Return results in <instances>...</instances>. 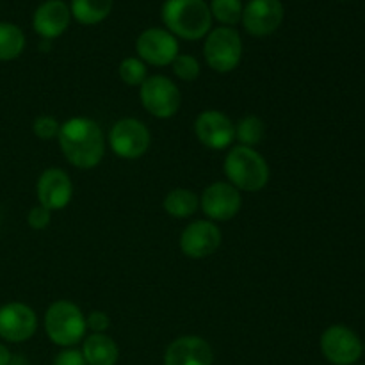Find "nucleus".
Returning a JSON list of instances; mask_svg holds the SVG:
<instances>
[{"label":"nucleus","mask_w":365,"mask_h":365,"mask_svg":"<svg viewBox=\"0 0 365 365\" xmlns=\"http://www.w3.org/2000/svg\"><path fill=\"white\" fill-rule=\"evenodd\" d=\"M171 66H173V73L177 75V78L184 82L196 81L202 73L200 61L191 53H178L173 63H171Z\"/></svg>","instance_id":"obj_25"},{"label":"nucleus","mask_w":365,"mask_h":365,"mask_svg":"<svg viewBox=\"0 0 365 365\" xmlns=\"http://www.w3.org/2000/svg\"><path fill=\"white\" fill-rule=\"evenodd\" d=\"M11 359H13V355H11L9 348L0 342V365H9Z\"/></svg>","instance_id":"obj_30"},{"label":"nucleus","mask_w":365,"mask_h":365,"mask_svg":"<svg viewBox=\"0 0 365 365\" xmlns=\"http://www.w3.org/2000/svg\"><path fill=\"white\" fill-rule=\"evenodd\" d=\"M82 355L88 365H116L120 360V348L109 335L91 334L82 342Z\"/></svg>","instance_id":"obj_18"},{"label":"nucleus","mask_w":365,"mask_h":365,"mask_svg":"<svg viewBox=\"0 0 365 365\" xmlns=\"http://www.w3.org/2000/svg\"><path fill=\"white\" fill-rule=\"evenodd\" d=\"M285 16L280 0H250L242 9V27L253 38H266L278 31Z\"/></svg>","instance_id":"obj_12"},{"label":"nucleus","mask_w":365,"mask_h":365,"mask_svg":"<svg viewBox=\"0 0 365 365\" xmlns=\"http://www.w3.org/2000/svg\"><path fill=\"white\" fill-rule=\"evenodd\" d=\"M223 171L227 175L228 184H232L241 192L262 191L271 177L267 160L255 148L241 145L234 146L227 153Z\"/></svg>","instance_id":"obj_3"},{"label":"nucleus","mask_w":365,"mask_h":365,"mask_svg":"<svg viewBox=\"0 0 365 365\" xmlns=\"http://www.w3.org/2000/svg\"><path fill=\"white\" fill-rule=\"evenodd\" d=\"M364 349H365V344H364Z\"/></svg>","instance_id":"obj_32"},{"label":"nucleus","mask_w":365,"mask_h":365,"mask_svg":"<svg viewBox=\"0 0 365 365\" xmlns=\"http://www.w3.org/2000/svg\"><path fill=\"white\" fill-rule=\"evenodd\" d=\"M241 191L228 182H214L207 185L200 196V209L212 223L234 220L241 212Z\"/></svg>","instance_id":"obj_9"},{"label":"nucleus","mask_w":365,"mask_h":365,"mask_svg":"<svg viewBox=\"0 0 365 365\" xmlns=\"http://www.w3.org/2000/svg\"><path fill=\"white\" fill-rule=\"evenodd\" d=\"M71 11L64 0H46L32 16V27L43 39H57L68 31Z\"/></svg>","instance_id":"obj_17"},{"label":"nucleus","mask_w":365,"mask_h":365,"mask_svg":"<svg viewBox=\"0 0 365 365\" xmlns=\"http://www.w3.org/2000/svg\"><path fill=\"white\" fill-rule=\"evenodd\" d=\"M266 138V123L262 118L255 116V114H248V116L241 118L239 123L235 125V141H239L241 146H248V148H255Z\"/></svg>","instance_id":"obj_22"},{"label":"nucleus","mask_w":365,"mask_h":365,"mask_svg":"<svg viewBox=\"0 0 365 365\" xmlns=\"http://www.w3.org/2000/svg\"><path fill=\"white\" fill-rule=\"evenodd\" d=\"M212 348L198 335H182L175 339L164 353V365H212Z\"/></svg>","instance_id":"obj_16"},{"label":"nucleus","mask_w":365,"mask_h":365,"mask_svg":"<svg viewBox=\"0 0 365 365\" xmlns=\"http://www.w3.org/2000/svg\"><path fill=\"white\" fill-rule=\"evenodd\" d=\"M210 14L216 18L223 27H234L241 21L242 18V6L241 0H210Z\"/></svg>","instance_id":"obj_23"},{"label":"nucleus","mask_w":365,"mask_h":365,"mask_svg":"<svg viewBox=\"0 0 365 365\" xmlns=\"http://www.w3.org/2000/svg\"><path fill=\"white\" fill-rule=\"evenodd\" d=\"M114 0H71V18L82 25L102 24L113 11Z\"/></svg>","instance_id":"obj_20"},{"label":"nucleus","mask_w":365,"mask_h":365,"mask_svg":"<svg viewBox=\"0 0 365 365\" xmlns=\"http://www.w3.org/2000/svg\"><path fill=\"white\" fill-rule=\"evenodd\" d=\"M203 57L216 73H230L241 64L242 39L234 27L210 29L205 36Z\"/></svg>","instance_id":"obj_5"},{"label":"nucleus","mask_w":365,"mask_h":365,"mask_svg":"<svg viewBox=\"0 0 365 365\" xmlns=\"http://www.w3.org/2000/svg\"><path fill=\"white\" fill-rule=\"evenodd\" d=\"M36 196L39 205L50 212L64 209L73 196L71 177L61 168H46L36 182Z\"/></svg>","instance_id":"obj_15"},{"label":"nucleus","mask_w":365,"mask_h":365,"mask_svg":"<svg viewBox=\"0 0 365 365\" xmlns=\"http://www.w3.org/2000/svg\"><path fill=\"white\" fill-rule=\"evenodd\" d=\"M109 145L114 155L125 160L141 159L152 145V134L143 121L135 118H121L110 127Z\"/></svg>","instance_id":"obj_7"},{"label":"nucleus","mask_w":365,"mask_h":365,"mask_svg":"<svg viewBox=\"0 0 365 365\" xmlns=\"http://www.w3.org/2000/svg\"><path fill=\"white\" fill-rule=\"evenodd\" d=\"M166 31L185 41L205 38L212 27V14L205 0H166L160 9Z\"/></svg>","instance_id":"obj_2"},{"label":"nucleus","mask_w":365,"mask_h":365,"mask_svg":"<svg viewBox=\"0 0 365 365\" xmlns=\"http://www.w3.org/2000/svg\"><path fill=\"white\" fill-rule=\"evenodd\" d=\"M57 139L64 159L78 170H93L106 155L102 128L89 118L77 116L61 123Z\"/></svg>","instance_id":"obj_1"},{"label":"nucleus","mask_w":365,"mask_h":365,"mask_svg":"<svg viewBox=\"0 0 365 365\" xmlns=\"http://www.w3.org/2000/svg\"><path fill=\"white\" fill-rule=\"evenodd\" d=\"M139 100L148 114L157 120H170L182 106L178 86L166 75H152L139 86Z\"/></svg>","instance_id":"obj_6"},{"label":"nucleus","mask_w":365,"mask_h":365,"mask_svg":"<svg viewBox=\"0 0 365 365\" xmlns=\"http://www.w3.org/2000/svg\"><path fill=\"white\" fill-rule=\"evenodd\" d=\"M163 209L175 220H187L200 209V196L191 189L178 187L168 192L163 200Z\"/></svg>","instance_id":"obj_19"},{"label":"nucleus","mask_w":365,"mask_h":365,"mask_svg":"<svg viewBox=\"0 0 365 365\" xmlns=\"http://www.w3.org/2000/svg\"><path fill=\"white\" fill-rule=\"evenodd\" d=\"M45 334L59 348H73L86 337V316L68 299L53 302L45 312Z\"/></svg>","instance_id":"obj_4"},{"label":"nucleus","mask_w":365,"mask_h":365,"mask_svg":"<svg viewBox=\"0 0 365 365\" xmlns=\"http://www.w3.org/2000/svg\"><path fill=\"white\" fill-rule=\"evenodd\" d=\"M86 327L93 334H106L110 327V317L102 310H93L89 316H86Z\"/></svg>","instance_id":"obj_28"},{"label":"nucleus","mask_w":365,"mask_h":365,"mask_svg":"<svg viewBox=\"0 0 365 365\" xmlns=\"http://www.w3.org/2000/svg\"><path fill=\"white\" fill-rule=\"evenodd\" d=\"M223 234L220 227L209 220H196L189 223L180 234V250L187 259H207L220 250Z\"/></svg>","instance_id":"obj_11"},{"label":"nucleus","mask_w":365,"mask_h":365,"mask_svg":"<svg viewBox=\"0 0 365 365\" xmlns=\"http://www.w3.org/2000/svg\"><path fill=\"white\" fill-rule=\"evenodd\" d=\"M341 2H346V0H341Z\"/></svg>","instance_id":"obj_31"},{"label":"nucleus","mask_w":365,"mask_h":365,"mask_svg":"<svg viewBox=\"0 0 365 365\" xmlns=\"http://www.w3.org/2000/svg\"><path fill=\"white\" fill-rule=\"evenodd\" d=\"M38 330V316L25 303L11 302L0 307V339L11 344L29 341Z\"/></svg>","instance_id":"obj_13"},{"label":"nucleus","mask_w":365,"mask_h":365,"mask_svg":"<svg viewBox=\"0 0 365 365\" xmlns=\"http://www.w3.org/2000/svg\"><path fill=\"white\" fill-rule=\"evenodd\" d=\"M59 121L53 116H48V114H41V116L36 118L34 123H32V132H34L36 138L41 139V141H52L53 138H57V135H59Z\"/></svg>","instance_id":"obj_26"},{"label":"nucleus","mask_w":365,"mask_h":365,"mask_svg":"<svg viewBox=\"0 0 365 365\" xmlns=\"http://www.w3.org/2000/svg\"><path fill=\"white\" fill-rule=\"evenodd\" d=\"M50 221H52V212L39 203L29 210L27 223L32 230H45V228H48Z\"/></svg>","instance_id":"obj_27"},{"label":"nucleus","mask_w":365,"mask_h":365,"mask_svg":"<svg viewBox=\"0 0 365 365\" xmlns=\"http://www.w3.org/2000/svg\"><path fill=\"white\" fill-rule=\"evenodd\" d=\"M135 52L145 64L163 68L170 66L178 56V39L170 31L150 27L135 39Z\"/></svg>","instance_id":"obj_10"},{"label":"nucleus","mask_w":365,"mask_h":365,"mask_svg":"<svg viewBox=\"0 0 365 365\" xmlns=\"http://www.w3.org/2000/svg\"><path fill=\"white\" fill-rule=\"evenodd\" d=\"M195 134L203 146L225 150L235 141V123L217 109H207L196 116Z\"/></svg>","instance_id":"obj_14"},{"label":"nucleus","mask_w":365,"mask_h":365,"mask_svg":"<svg viewBox=\"0 0 365 365\" xmlns=\"http://www.w3.org/2000/svg\"><path fill=\"white\" fill-rule=\"evenodd\" d=\"M118 75L123 84L130 86V88H139L148 78V70L139 57H125L118 66Z\"/></svg>","instance_id":"obj_24"},{"label":"nucleus","mask_w":365,"mask_h":365,"mask_svg":"<svg viewBox=\"0 0 365 365\" xmlns=\"http://www.w3.org/2000/svg\"><path fill=\"white\" fill-rule=\"evenodd\" d=\"M321 353L334 365H355L364 353L359 335L344 324H334L321 335Z\"/></svg>","instance_id":"obj_8"},{"label":"nucleus","mask_w":365,"mask_h":365,"mask_svg":"<svg viewBox=\"0 0 365 365\" xmlns=\"http://www.w3.org/2000/svg\"><path fill=\"white\" fill-rule=\"evenodd\" d=\"M52 365H88L86 362L82 351L73 348H63V351H59L53 359Z\"/></svg>","instance_id":"obj_29"},{"label":"nucleus","mask_w":365,"mask_h":365,"mask_svg":"<svg viewBox=\"0 0 365 365\" xmlns=\"http://www.w3.org/2000/svg\"><path fill=\"white\" fill-rule=\"evenodd\" d=\"M25 50V34L18 25L0 21V63L14 61Z\"/></svg>","instance_id":"obj_21"}]
</instances>
